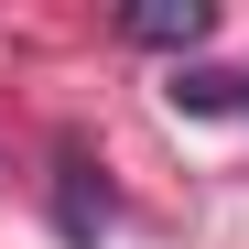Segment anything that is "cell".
<instances>
[{"label":"cell","instance_id":"cell-1","mask_svg":"<svg viewBox=\"0 0 249 249\" xmlns=\"http://www.w3.org/2000/svg\"><path fill=\"white\" fill-rule=\"evenodd\" d=\"M54 228H65L76 249L108 238V184H98V162L76 152V141H54Z\"/></svg>","mask_w":249,"mask_h":249},{"label":"cell","instance_id":"cell-2","mask_svg":"<svg viewBox=\"0 0 249 249\" xmlns=\"http://www.w3.org/2000/svg\"><path fill=\"white\" fill-rule=\"evenodd\" d=\"M119 33H130V44H206L217 11H206V0H141V11H119Z\"/></svg>","mask_w":249,"mask_h":249},{"label":"cell","instance_id":"cell-3","mask_svg":"<svg viewBox=\"0 0 249 249\" xmlns=\"http://www.w3.org/2000/svg\"><path fill=\"white\" fill-rule=\"evenodd\" d=\"M228 98H249V76H174V108H184V119L228 108Z\"/></svg>","mask_w":249,"mask_h":249},{"label":"cell","instance_id":"cell-4","mask_svg":"<svg viewBox=\"0 0 249 249\" xmlns=\"http://www.w3.org/2000/svg\"><path fill=\"white\" fill-rule=\"evenodd\" d=\"M238 108H249V98H238Z\"/></svg>","mask_w":249,"mask_h":249}]
</instances>
